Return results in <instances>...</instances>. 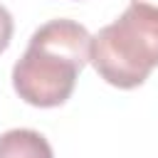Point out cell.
<instances>
[{"label":"cell","instance_id":"obj_3","mask_svg":"<svg viewBox=\"0 0 158 158\" xmlns=\"http://www.w3.org/2000/svg\"><path fill=\"white\" fill-rule=\"evenodd\" d=\"M0 158H54V153L40 131L10 128L0 136Z\"/></svg>","mask_w":158,"mask_h":158},{"label":"cell","instance_id":"obj_4","mask_svg":"<svg viewBox=\"0 0 158 158\" xmlns=\"http://www.w3.org/2000/svg\"><path fill=\"white\" fill-rule=\"evenodd\" d=\"M12 30H15V25H12V15L7 12V7L5 5H0V54L7 49V44H10V40H12Z\"/></svg>","mask_w":158,"mask_h":158},{"label":"cell","instance_id":"obj_2","mask_svg":"<svg viewBox=\"0 0 158 158\" xmlns=\"http://www.w3.org/2000/svg\"><path fill=\"white\" fill-rule=\"evenodd\" d=\"M91 64L111 86H141L158 67V10L128 5L91 37Z\"/></svg>","mask_w":158,"mask_h":158},{"label":"cell","instance_id":"obj_5","mask_svg":"<svg viewBox=\"0 0 158 158\" xmlns=\"http://www.w3.org/2000/svg\"><path fill=\"white\" fill-rule=\"evenodd\" d=\"M131 5H146V7L158 10V0H131Z\"/></svg>","mask_w":158,"mask_h":158},{"label":"cell","instance_id":"obj_1","mask_svg":"<svg viewBox=\"0 0 158 158\" xmlns=\"http://www.w3.org/2000/svg\"><path fill=\"white\" fill-rule=\"evenodd\" d=\"M91 62V35L74 20H49L30 37L25 54L12 67V86L22 101L40 109L62 106L79 72Z\"/></svg>","mask_w":158,"mask_h":158}]
</instances>
